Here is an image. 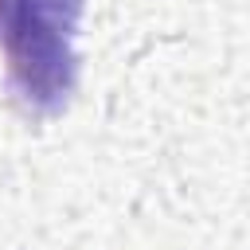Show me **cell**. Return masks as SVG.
<instances>
[{
	"label": "cell",
	"instance_id": "6da1fadb",
	"mask_svg": "<svg viewBox=\"0 0 250 250\" xmlns=\"http://www.w3.org/2000/svg\"><path fill=\"white\" fill-rule=\"evenodd\" d=\"M86 0H0L8 94L27 117H55L78 86V23Z\"/></svg>",
	"mask_w": 250,
	"mask_h": 250
}]
</instances>
